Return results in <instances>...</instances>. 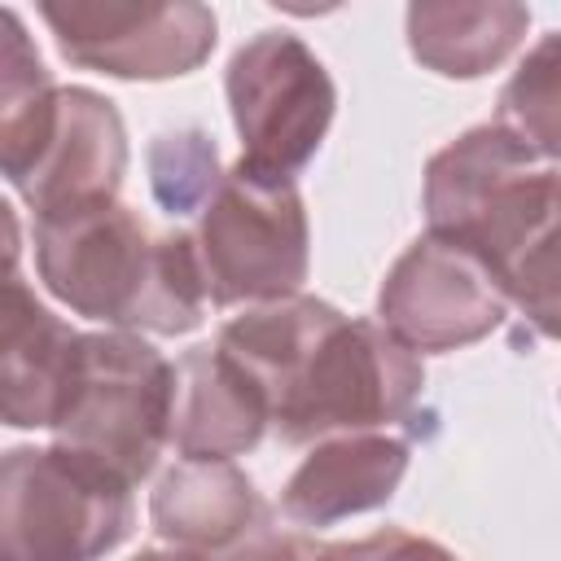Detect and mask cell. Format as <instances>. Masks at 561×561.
Instances as JSON below:
<instances>
[{"instance_id":"cell-1","label":"cell","mask_w":561,"mask_h":561,"mask_svg":"<svg viewBox=\"0 0 561 561\" xmlns=\"http://www.w3.org/2000/svg\"><path fill=\"white\" fill-rule=\"evenodd\" d=\"M215 346L263 390L280 443L386 430L425 386L421 355L381 320H351L316 294L245 307Z\"/></svg>"},{"instance_id":"cell-2","label":"cell","mask_w":561,"mask_h":561,"mask_svg":"<svg viewBox=\"0 0 561 561\" xmlns=\"http://www.w3.org/2000/svg\"><path fill=\"white\" fill-rule=\"evenodd\" d=\"M39 285L83 320L118 333L180 337L202 324L206 280L193 232H149L118 197L35 219Z\"/></svg>"},{"instance_id":"cell-3","label":"cell","mask_w":561,"mask_h":561,"mask_svg":"<svg viewBox=\"0 0 561 561\" xmlns=\"http://www.w3.org/2000/svg\"><path fill=\"white\" fill-rule=\"evenodd\" d=\"M0 171L35 219L118 197L127 127L110 96L53 83L18 9H4L0 48Z\"/></svg>"},{"instance_id":"cell-4","label":"cell","mask_w":561,"mask_h":561,"mask_svg":"<svg viewBox=\"0 0 561 561\" xmlns=\"http://www.w3.org/2000/svg\"><path fill=\"white\" fill-rule=\"evenodd\" d=\"M136 526L131 482L66 443L0 460V561H101Z\"/></svg>"},{"instance_id":"cell-5","label":"cell","mask_w":561,"mask_h":561,"mask_svg":"<svg viewBox=\"0 0 561 561\" xmlns=\"http://www.w3.org/2000/svg\"><path fill=\"white\" fill-rule=\"evenodd\" d=\"M175 364L140 333H79L53 443L88 451L118 469L131 486L158 469L171 447Z\"/></svg>"},{"instance_id":"cell-6","label":"cell","mask_w":561,"mask_h":561,"mask_svg":"<svg viewBox=\"0 0 561 561\" xmlns=\"http://www.w3.org/2000/svg\"><path fill=\"white\" fill-rule=\"evenodd\" d=\"M557 193L561 171L522 149L504 127L478 123L425 162V232L478 254L495 276Z\"/></svg>"},{"instance_id":"cell-7","label":"cell","mask_w":561,"mask_h":561,"mask_svg":"<svg viewBox=\"0 0 561 561\" xmlns=\"http://www.w3.org/2000/svg\"><path fill=\"white\" fill-rule=\"evenodd\" d=\"M210 307H263L302 294L311 224L294 180L232 162L193 228Z\"/></svg>"},{"instance_id":"cell-8","label":"cell","mask_w":561,"mask_h":561,"mask_svg":"<svg viewBox=\"0 0 561 561\" xmlns=\"http://www.w3.org/2000/svg\"><path fill=\"white\" fill-rule=\"evenodd\" d=\"M228 114L250 171L294 180L329 136L337 88L294 31H254L224 70Z\"/></svg>"},{"instance_id":"cell-9","label":"cell","mask_w":561,"mask_h":561,"mask_svg":"<svg viewBox=\"0 0 561 561\" xmlns=\"http://www.w3.org/2000/svg\"><path fill=\"white\" fill-rule=\"evenodd\" d=\"M39 18L70 66L131 83L193 75L219 39L197 0H39Z\"/></svg>"},{"instance_id":"cell-10","label":"cell","mask_w":561,"mask_h":561,"mask_svg":"<svg viewBox=\"0 0 561 561\" xmlns=\"http://www.w3.org/2000/svg\"><path fill=\"white\" fill-rule=\"evenodd\" d=\"M508 298L486 263L434 232L416 237L377 289V320L416 355H447L491 337Z\"/></svg>"},{"instance_id":"cell-11","label":"cell","mask_w":561,"mask_h":561,"mask_svg":"<svg viewBox=\"0 0 561 561\" xmlns=\"http://www.w3.org/2000/svg\"><path fill=\"white\" fill-rule=\"evenodd\" d=\"M149 522L167 548L219 561L267 526V504L232 460H175L149 495Z\"/></svg>"},{"instance_id":"cell-12","label":"cell","mask_w":561,"mask_h":561,"mask_svg":"<svg viewBox=\"0 0 561 561\" xmlns=\"http://www.w3.org/2000/svg\"><path fill=\"white\" fill-rule=\"evenodd\" d=\"M408 443L390 430L333 434L311 443L280 491V513L294 526H333L386 508L408 473Z\"/></svg>"},{"instance_id":"cell-13","label":"cell","mask_w":561,"mask_h":561,"mask_svg":"<svg viewBox=\"0 0 561 561\" xmlns=\"http://www.w3.org/2000/svg\"><path fill=\"white\" fill-rule=\"evenodd\" d=\"M272 412L263 390L219 351L193 346L175 359L171 447L180 460H237L263 443Z\"/></svg>"},{"instance_id":"cell-14","label":"cell","mask_w":561,"mask_h":561,"mask_svg":"<svg viewBox=\"0 0 561 561\" xmlns=\"http://www.w3.org/2000/svg\"><path fill=\"white\" fill-rule=\"evenodd\" d=\"M79 351V329L48 311L35 289L4 276V329H0V412L13 430H53L70 364Z\"/></svg>"},{"instance_id":"cell-15","label":"cell","mask_w":561,"mask_h":561,"mask_svg":"<svg viewBox=\"0 0 561 561\" xmlns=\"http://www.w3.org/2000/svg\"><path fill=\"white\" fill-rule=\"evenodd\" d=\"M403 26L408 53L425 70L443 79H482L522 48L530 9L517 0H416Z\"/></svg>"},{"instance_id":"cell-16","label":"cell","mask_w":561,"mask_h":561,"mask_svg":"<svg viewBox=\"0 0 561 561\" xmlns=\"http://www.w3.org/2000/svg\"><path fill=\"white\" fill-rule=\"evenodd\" d=\"M495 127H504L539 162L561 158V31H548L517 61L495 101Z\"/></svg>"},{"instance_id":"cell-17","label":"cell","mask_w":561,"mask_h":561,"mask_svg":"<svg viewBox=\"0 0 561 561\" xmlns=\"http://www.w3.org/2000/svg\"><path fill=\"white\" fill-rule=\"evenodd\" d=\"M495 285L539 337L561 342V193L543 210V219L517 241V250L500 263Z\"/></svg>"},{"instance_id":"cell-18","label":"cell","mask_w":561,"mask_h":561,"mask_svg":"<svg viewBox=\"0 0 561 561\" xmlns=\"http://www.w3.org/2000/svg\"><path fill=\"white\" fill-rule=\"evenodd\" d=\"M145 167H149V193L171 219L202 215V206L215 197V188L224 180L215 136H206L202 127L158 131L149 140Z\"/></svg>"},{"instance_id":"cell-19","label":"cell","mask_w":561,"mask_h":561,"mask_svg":"<svg viewBox=\"0 0 561 561\" xmlns=\"http://www.w3.org/2000/svg\"><path fill=\"white\" fill-rule=\"evenodd\" d=\"M342 561H460V557L430 535L386 526V530H373L355 543H342Z\"/></svg>"},{"instance_id":"cell-20","label":"cell","mask_w":561,"mask_h":561,"mask_svg":"<svg viewBox=\"0 0 561 561\" xmlns=\"http://www.w3.org/2000/svg\"><path fill=\"white\" fill-rule=\"evenodd\" d=\"M219 561H342V543H324L298 530H263Z\"/></svg>"}]
</instances>
